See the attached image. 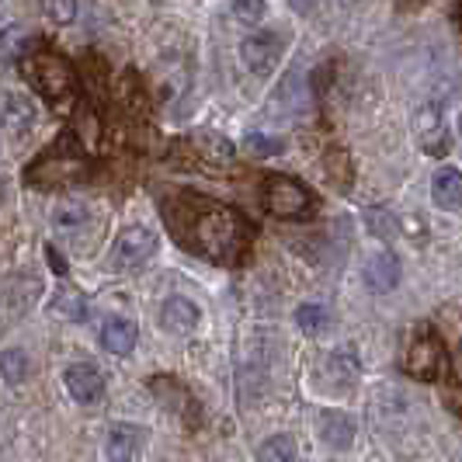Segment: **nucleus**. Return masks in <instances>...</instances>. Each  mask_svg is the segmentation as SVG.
I'll list each match as a JSON object with an SVG mask.
<instances>
[{
    "mask_svg": "<svg viewBox=\"0 0 462 462\" xmlns=\"http://www.w3.org/2000/svg\"><path fill=\"white\" fill-rule=\"evenodd\" d=\"M261 462H296V441L289 435H275L261 445Z\"/></svg>",
    "mask_w": 462,
    "mask_h": 462,
    "instance_id": "6ab92c4d",
    "label": "nucleus"
},
{
    "mask_svg": "<svg viewBox=\"0 0 462 462\" xmlns=\"http://www.w3.org/2000/svg\"><path fill=\"white\" fill-rule=\"evenodd\" d=\"M52 310L56 313H63L67 320H84V296L77 292V289H69V285H63L60 292H56V300H52Z\"/></svg>",
    "mask_w": 462,
    "mask_h": 462,
    "instance_id": "a211bd4d",
    "label": "nucleus"
},
{
    "mask_svg": "<svg viewBox=\"0 0 462 462\" xmlns=\"http://www.w3.org/2000/svg\"><path fill=\"white\" fill-rule=\"evenodd\" d=\"M143 448V431L133 424H116L108 431V459L112 462H133Z\"/></svg>",
    "mask_w": 462,
    "mask_h": 462,
    "instance_id": "f8f14e48",
    "label": "nucleus"
},
{
    "mask_svg": "<svg viewBox=\"0 0 462 462\" xmlns=\"http://www.w3.org/2000/svg\"><path fill=\"white\" fill-rule=\"evenodd\" d=\"M136 324L133 320H122V317H112L101 327V345L108 347L112 355H129L136 347Z\"/></svg>",
    "mask_w": 462,
    "mask_h": 462,
    "instance_id": "ddd939ff",
    "label": "nucleus"
},
{
    "mask_svg": "<svg viewBox=\"0 0 462 462\" xmlns=\"http://www.w3.org/2000/svg\"><path fill=\"white\" fill-rule=\"evenodd\" d=\"M84 216H88V212H84V208H73V206H60L56 208V223H60V226H77V223H84Z\"/></svg>",
    "mask_w": 462,
    "mask_h": 462,
    "instance_id": "5701e85b",
    "label": "nucleus"
},
{
    "mask_svg": "<svg viewBox=\"0 0 462 462\" xmlns=\"http://www.w3.org/2000/svg\"><path fill=\"white\" fill-rule=\"evenodd\" d=\"M161 212L174 240L212 264H240L251 251L254 230L233 206L212 202L195 191H167Z\"/></svg>",
    "mask_w": 462,
    "mask_h": 462,
    "instance_id": "f257e3e1",
    "label": "nucleus"
},
{
    "mask_svg": "<svg viewBox=\"0 0 462 462\" xmlns=\"http://www.w3.org/2000/svg\"><path fill=\"white\" fill-rule=\"evenodd\" d=\"M431 195L435 206L441 208H462V174L456 167H441L439 174L431 178Z\"/></svg>",
    "mask_w": 462,
    "mask_h": 462,
    "instance_id": "4468645a",
    "label": "nucleus"
},
{
    "mask_svg": "<svg viewBox=\"0 0 462 462\" xmlns=\"http://www.w3.org/2000/svg\"><path fill=\"white\" fill-rule=\"evenodd\" d=\"M441 365H445V345H441V337L435 334V327L428 324L414 327L411 337H407V351H403V369L411 372L414 379L431 383L441 372Z\"/></svg>",
    "mask_w": 462,
    "mask_h": 462,
    "instance_id": "20e7f679",
    "label": "nucleus"
},
{
    "mask_svg": "<svg viewBox=\"0 0 462 462\" xmlns=\"http://www.w3.org/2000/svg\"><path fill=\"white\" fill-rule=\"evenodd\" d=\"M199 324V306L188 300H167L161 310V327H167L171 334H191Z\"/></svg>",
    "mask_w": 462,
    "mask_h": 462,
    "instance_id": "9b49d317",
    "label": "nucleus"
},
{
    "mask_svg": "<svg viewBox=\"0 0 462 462\" xmlns=\"http://www.w3.org/2000/svg\"><path fill=\"white\" fill-rule=\"evenodd\" d=\"M285 46V35H278V32H254L251 39H244V63L254 69V73H268V69L275 67L278 52Z\"/></svg>",
    "mask_w": 462,
    "mask_h": 462,
    "instance_id": "6e6552de",
    "label": "nucleus"
},
{
    "mask_svg": "<svg viewBox=\"0 0 462 462\" xmlns=\"http://www.w3.org/2000/svg\"><path fill=\"white\" fill-rule=\"evenodd\" d=\"M69 139L73 136H63V143L56 150H49L46 157H39V161L28 167V174H24L28 185L42 188V191H63V188L77 185V181L88 178V163L73 150Z\"/></svg>",
    "mask_w": 462,
    "mask_h": 462,
    "instance_id": "7ed1b4c3",
    "label": "nucleus"
},
{
    "mask_svg": "<svg viewBox=\"0 0 462 462\" xmlns=\"http://www.w3.org/2000/svg\"><path fill=\"white\" fill-rule=\"evenodd\" d=\"M247 150H251L254 157H275V153L285 150V143H282V139L264 136V133H251V136H247Z\"/></svg>",
    "mask_w": 462,
    "mask_h": 462,
    "instance_id": "412c9836",
    "label": "nucleus"
},
{
    "mask_svg": "<svg viewBox=\"0 0 462 462\" xmlns=\"http://www.w3.org/2000/svg\"><path fill=\"white\" fill-rule=\"evenodd\" d=\"M261 11H264L261 4H236V7H233V14H236V18H244V22H254V18H261Z\"/></svg>",
    "mask_w": 462,
    "mask_h": 462,
    "instance_id": "b1692460",
    "label": "nucleus"
},
{
    "mask_svg": "<svg viewBox=\"0 0 462 462\" xmlns=\"http://www.w3.org/2000/svg\"><path fill=\"white\" fill-rule=\"evenodd\" d=\"M456 18H459V28H462V7H459V11H456Z\"/></svg>",
    "mask_w": 462,
    "mask_h": 462,
    "instance_id": "a878e982",
    "label": "nucleus"
},
{
    "mask_svg": "<svg viewBox=\"0 0 462 462\" xmlns=\"http://www.w3.org/2000/svg\"><path fill=\"white\" fill-rule=\"evenodd\" d=\"M264 208L278 219H306V212H313V195L296 178L275 174L264 181Z\"/></svg>",
    "mask_w": 462,
    "mask_h": 462,
    "instance_id": "39448f33",
    "label": "nucleus"
},
{
    "mask_svg": "<svg viewBox=\"0 0 462 462\" xmlns=\"http://www.w3.org/2000/svg\"><path fill=\"white\" fill-rule=\"evenodd\" d=\"M153 254H157V236L146 230V226H129L116 240V247H112L116 268H139V264H146Z\"/></svg>",
    "mask_w": 462,
    "mask_h": 462,
    "instance_id": "423d86ee",
    "label": "nucleus"
},
{
    "mask_svg": "<svg viewBox=\"0 0 462 462\" xmlns=\"http://www.w3.org/2000/svg\"><path fill=\"white\" fill-rule=\"evenodd\" d=\"M320 439L334 448H351L355 441V420L347 414H324L320 417Z\"/></svg>",
    "mask_w": 462,
    "mask_h": 462,
    "instance_id": "2eb2a0df",
    "label": "nucleus"
},
{
    "mask_svg": "<svg viewBox=\"0 0 462 462\" xmlns=\"http://www.w3.org/2000/svg\"><path fill=\"white\" fill-rule=\"evenodd\" d=\"M400 282V261H396L390 251H379L375 257H369L365 264V285L372 292H390Z\"/></svg>",
    "mask_w": 462,
    "mask_h": 462,
    "instance_id": "9d476101",
    "label": "nucleus"
},
{
    "mask_svg": "<svg viewBox=\"0 0 462 462\" xmlns=\"http://www.w3.org/2000/svg\"><path fill=\"white\" fill-rule=\"evenodd\" d=\"M191 150H195V157H199V161H206V163H230L233 161V146L219 136L191 139Z\"/></svg>",
    "mask_w": 462,
    "mask_h": 462,
    "instance_id": "dca6fc26",
    "label": "nucleus"
},
{
    "mask_svg": "<svg viewBox=\"0 0 462 462\" xmlns=\"http://www.w3.org/2000/svg\"><path fill=\"white\" fill-rule=\"evenodd\" d=\"M459 365H462V347H459Z\"/></svg>",
    "mask_w": 462,
    "mask_h": 462,
    "instance_id": "bb28decb",
    "label": "nucleus"
},
{
    "mask_svg": "<svg viewBox=\"0 0 462 462\" xmlns=\"http://www.w3.org/2000/svg\"><path fill=\"white\" fill-rule=\"evenodd\" d=\"M46 251H49V264L56 268V275H60V278H67V261L60 257V251H56V247H46Z\"/></svg>",
    "mask_w": 462,
    "mask_h": 462,
    "instance_id": "393cba45",
    "label": "nucleus"
},
{
    "mask_svg": "<svg viewBox=\"0 0 462 462\" xmlns=\"http://www.w3.org/2000/svg\"><path fill=\"white\" fill-rule=\"evenodd\" d=\"M42 11H46V18H52V22H73L77 18V7L73 4H42Z\"/></svg>",
    "mask_w": 462,
    "mask_h": 462,
    "instance_id": "4be33fe9",
    "label": "nucleus"
},
{
    "mask_svg": "<svg viewBox=\"0 0 462 462\" xmlns=\"http://www.w3.org/2000/svg\"><path fill=\"white\" fill-rule=\"evenodd\" d=\"M296 324H300L306 334H320V330L330 324V317H327V310L320 302H306V306H300V313H296Z\"/></svg>",
    "mask_w": 462,
    "mask_h": 462,
    "instance_id": "aec40b11",
    "label": "nucleus"
},
{
    "mask_svg": "<svg viewBox=\"0 0 462 462\" xmlns=\"http://www.w3.org/2000/svg\"><path fill=\"white\" fill-rule=\"evenodd\" d=\"M22 73L24 80L46 97L49 108L67 112L73 105V97H77V69H73L67 56L52 52V49H39V52L22 60Z\"/></svg>",
    "mask_w": 462,
    "mask_h": 462,
    "instance_id": "f03ea898",
    "label": "nucleus"
},
{
    "mask_svg": "<svg viewBox=\"0 0 462 462\" xmlns=\"http://www.w3.org/2000/svg\"><path fill=\"white\" fill-rule=\"evenodd\" d=\"M0 369H4V383L7 386H18L24 375H28V355L18 351V347H7L0 355Z\"/></svg>",
    "mask_w": 462,
    "mask_h": 462,
    "instance_id": "f3484780",
    "label": "nucleus"
},
{
    "mask_svg": "<svg viewBox=\"0 0 462 462\" xmlns=\"http://www.w3.org/2000/svg\"><path fill=\"white\" fill-rule=\"evenodd\" d=\"M414 129H417L420 146H424V153H431V157L448 153L452 136H448V125H445V118H441L439 105H420V112H417V118H414Z\"/></svg>",
    "mask_w": 462,
    "mask_h": 462,
    "instance_id": "0eeeda50",
    "label": "nucleus"
},
{
    "mask_svg": "<svg viewBox=\"0 0 462 462\" xmlns=\"http://www.w3.org/2000/svg\"><path fill=\"white\" fill-rule=\"evenodd\" d=\"M67 390L80 403H94L105 396V375L94 369L91 362H77L67 369Z\"/></svg>",
    "mask_w": 462,
    "mask_h": 462,
    "instance_id": "1a4fd4ad",
    "label": "nucleus"
}]
</instances>
